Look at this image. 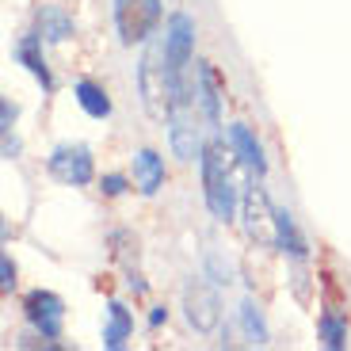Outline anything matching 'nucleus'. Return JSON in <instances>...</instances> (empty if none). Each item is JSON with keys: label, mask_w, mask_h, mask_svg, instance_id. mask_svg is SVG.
I'll return each instance as SVG.
<instances>
[{"label": "nucleus", "mask_w": 351, "mask_h": 351, "mask_svg": "<svg viewBox=\"0 0 351 351\" xmlns=\"http://www.w3.org/2000/svg\"><path fill=\"white\" fill-rule=\"evenodd\" d=\"M199 165H202V199H206V210H210L214 221L229 226L241 214V187L233 184V172L226 165V145L218 138L206 141Z\"/></svg>", "instance_id": "nucleus-1"}, {"label": "nucleus", "mask_w": 351, "mask_h": 351, "mask_svg": "<svg viewBox=\"0 0 351 351\" xmlns=\"http://www.w3.org/2000/svg\"><path fill=\"white\" fill-rule=\"evenodd\" d=\"M138 96L149 119H168V77H165V43H149L138 62Z\"/></svg>", "instance_id": "nucleus-2"}, {"label": "nucleus", "mask_w": 351, "mask_h": 351, "mask_svg": "<svg viewBox=\"0 0 351 351\" xmlns=\"http://www.w3.org/2000/svg\"><path fill=\"white\" fill-rule=\"evenodd\" d=\"M184 317L199 336H210L214 328L221 325L218 282H210L206 275H191V279L184 282Z\"/></svg>", "instance_id": "nucleus-3"}, {"label": "nucleus", "mask_w": 351, "mask_h": 351, "mask_svg": "<svg viewBox=\"0 0 351 351\" xmlns=\"http://www.w3.org/2000/svg\"><path fill=\"white\" fill-rule=\"evenodd\" d=\"M46 168H50V176L65 187H88L96 180V157H92V149L80 145V141L53 145L50 157H46Z\"/></svg>", "instance_id": "nucleus-4"}, {"label": "nucleus", "mask_w": 351, "mask_h": 351, "mask_svg": "<svg viewBox=\"0 0 351 351\" xmlns=\"http://www.w3.org/2000/svg\"><path fill=\"white\" fill-rule=\"evenodd\" d=\"M23 317L27 325L35 328L38 340L46 343H58L62 340V328H65V302L53 294V290H31L23 298Z\"/></svg>", "instance_id": "nucleus-5"}, {"label": "nucleus", "mask_w": 351, "mask_h": 351, "mask_svg": "<svg viewBox=\"0 0 351 351\" xmlns=\"http://www.w3.org/2000/svg\"><path fill=\"white\" fill-rule=\"evenodd\" d=\"M226 145H229V153L237 157V165L245 168L248 176H256V180L267 176V153H263V141L256 138V130L248 123H229L226 126Z\"/></svg>", "instance_id": "nucleus-6"}, {"label": "nucleus", "mask_w": 351, "mask_h": 351, "mask_svg": "<svg viewBox=\"0 0 351 351\" xmlns=\"http://www.w3.org/2000/svg\"><path fill=\"white\" fill-rule=\"evenodd\" d=\"M241 218H245V233L252 241H271L267 229L275 226V206L267 199V187L256 184V176H252V184L241 191Z\"/></svg>", "instance_id": "nucleus-7"}, {"label": "nucleus", "mask_w": 351, "mask_h": 351, "mask_svg": "<svg viewBox=\"0 0 351 351\" xmlns=\"http://www.w3.org/2000/svg\"><path fill=\"white\" fill-rule=\"evenodd\" d=\"M168 145H172V153L184 165H191V160H202V149H206V141H202L199 134V123L191 119V107L187 111H168Z\"/></svg>", "instance_id": "nucleus-8"}, {"label": "nucleus", "mask_w": 351, "mask_h": 351, "mask_svg": "<svg viewBox=\"0 0 351 351\" xmlns=\"http://www.w3.org/2000/svg\"><path fill=\"white\" fill-rule=\"evenodd\" d=\"M195 99H199V111H202V123L210 134H221V88H218V77H214L210 62H195Z\"/></svg>", "instance_id": "nucleus-9"}, {"label": "nucleus", "mask_w": 351, "mask_h": 351, "mask_svg": "<svg viewBox=\"0 0 351 351\" xmlns=\"http://www.w3.org/2000/svg\"><path fill=\"white\" fill-rule=\"evenodd\" d=\"M130 168H134V187H138L145 199L160 195V187L168 184V165L157 149H138L130 157Z\"/></svg>", "instance_id": "nucleus-10"}, {"label": "nucleus", "mask_w": 351, "mask_h": 351, "mask_svg": "<svg viewBox=\"0 0 351 351\" xmlns=\"http://www.w3.org/2000/svg\"><path fill=\"white\" fill-rule=\"evenodd\" d=\"M43 43L46 38L38 35V31H27V35H19V43H16V62L23 65L31 77L43 84V92L46 96H53V73H50V65H46V58H43Z\"/></svg>", "instance_id": "nucleus-11"}, {"label": "nucleus", "mask_w": 351, "mask_h": 351, "mask_svg": "<svg viewBox=\"0 0 351 351\" xmlns=\"http://www.w3.org/2000/svg\"><path fill=\"white\" fill-rule=\"evenodd\" d=\"M271 245L279 248V252L287 256L290 263H294V260H309V241L302 237V229H298V221H294V214H290L287 206H275Z\"/></svg>", "instance_id": "nucleus-12"}, {"label": "nucleus", "mask_w": 351, "mask_h": 351, "mask_svg": "<svg viewBox=\"0 0 351 351\" xmlns=\"http://www.w3.org/2000/svg\"><path fill=\"white\" fill-rule=\"evenodd\" d=\"M35 31L50 46H62V43H69V38H77V23H73V16L65 8H58V4H43V8L35 12Z\"/></svg>", "instance_id": "nucleus-13"}, {"label": "nucleus", "mask_w": 351, "mask_h": 351, "mask_svg": "<svg viewBox=\"0 0 351 351\" xmlns=\"http://www.w3.org/2000/svg\"><path fill=\"white\" fill-rule=\"evenodd\" d=\"M114 27H119L123 46L145 43L149 31H145V16H141V0H114Z\"/></svg>", "instance_id": "nucleus-14"}, {"label": "nucleus", "mask_w": 351, "mask_h": 351, "mask_svg": "<svg viewBox=\"0 0 351 351\" xmlns=\"http://www.w3.org/2000/svg\"><path fill=\"white\" fill-rule=\"evenodd\" d=\"M134 336V313L123 306V302H107V313H104V348L111 351H123Z\"/></svg>", "instance_id": "nucleus-15"}, {"label": "nucleus", "mask_w": 351, "mask_h": 351, "mask_svg": "<svg viewBox=\"0 0 351 351\" xmlns=\"http://www.w3.org/2000/svg\"><path fill=\"white\" fill-rule=\"evenodd\" d=\"M73 96H77L80 111H84L88 119H96V123L111 119V96H107L104 84H96V80H77V84H73Z\"/></svg>", "instance_id": "nucleus-16"}, {"label": "nucleus", "mask_w": 351, "mask_h": 351, "mask_svg": "<svg viewBox=\"0 0 351 351\" xmlns=\"http://www.w3.org/2000/svg\"><path fill=\"white\" fill-rule=\"evenodd\" d=\"M237 325H241V332H245V340L252 343V348H267V343H271V328H267L263 309L256 306L252 298H245L237 306Z\"/></svg>", "instance_id": "nucleus-17"}, {"label": "nucleus", "mask_w": 351, "mask_h": 351, "mask_svg": "<svg viewBox=\"0 0 351 351\" xmlns=\"http://www.w3.org/2000/svg\"><path fill=\"white\" fill-rule=\"evenodd\" d=\"M317 336H321V343H325L328 351L348 348V321H343L336 309H325V313L317 317Z\"/></svg>", "instance_id": "nucleus-18"}, {"label": "nucleus", "mask_w": 351, "mask_h": 351, "mask_svg": "<svg viewBox=\"0 0 351 351\" xmlns=\"http://www.w3.org/2000/svg\"><path fill=\"white\" fill-rule=\"evenodd\" d=\"M111 252H114V260H123V267H134V263H138V237H134L130 229H114Z\"/></svg>", "instance_id": "nucleus-19"}, {"label": "nucleus", "mask_w": 351, "mask_h": 351, "mask_svg": "<svg viewBox=\"0 0 351 351\" xmlns=\"http://www.w3.org/2000/svg\"><path fill=\"white\" fill-rule=\"evenodd\" d=\"M290 290H294V298L302 306L313 302V275L306 271V260H294V267H290Z\"/></svg>", "instance_id": "nucleus-20"}, {"label": "nucleus", "mask_w": 351, "mask_h": 351, "mask_svg": "<svg viewBox=\"0 0 351 351\" xmlns=\"http://www.w3.org/2000/svg\"><path fill=\"white\" fill-rule=\"evenodd\" d=\"M202 275H206L210 282H218V287H229V282H233V267H229V263L221 260L214 248L202 256Z\"/></svg>", "instance_id": "nucleus-21"}, {"label": "nucleus", "mask_w": 351, "mask_h": 351, "mask_svg": "<svg viewBox=\"0 0 351 351\" xmlns=\"http://www.w3.org/2000/svg\"><path fill=\"white\" fill-rule=\"evenodd\" d=\"M96 184H99V195H104V199H119V195L130 191V180H126L123 172H104Z\"/></svg>", "instance_id": "nucleus-22"}, {"label": "nucleus", "mask_w": 351, "mask_h": 351, "mask_svg": "<svg viewBox=\"0 0 351 351\" xmlns=\"http://www.w3.org/2000/svg\"><path fill=\"white\" fill-rule=\"evenodd\" d=\"M141 16H145V31H149V38L160 31V16H165V4L160 0H141Z\"/></svg>", "instance_id": "nucleus-23"}, {"label": "nucleus", "mask_w": 351, "mask_h": 351, "mask_svg": "<svg viewBox=\"0 0 351 351\" xmlns=\"http://www.w3.org/2000/svg\"><path fill=\"white\" fill-rule=\"evenodd\" d=\"M0 153H4V160H19L23 145H19L16 130H0Z\"/></svg>", "instance_id": "nucleus-24"}, {"label": "nucleus", "mask_w": 351, "mask_h": 351, "mask_svg": "<svg viewBox=\"0 0 351 351\" xmlns=\"http://www.w3.org/2000/svg\"><path fill=\"white\" fill-rule=\"evenodd\" d=\"M0 290H4V294L16 290V263H12V252L0 256Z\"/></svg>", "instance_id": "nucleus-25"}, {"label": "nucleus", "mask_w": 351, "mask_h": 351, "mask_svg": "<svg viewBox=\"0 0 351 351\" xmlns=\"http://www.w3.org/2000/svg\"><path fill=\"white\" fill-rule=\"evenodd\" d=\"M126 290H134V298H145L149 294V282H145V275L138 271V267H126Z\"/></svg>", "instance_id": "nucleus-26"}, {"label": "nucleus", "mask_w": 351, "mask_h": 351, "mask_svg": "<svg viewBox=\"0 0 351 351\" xmlns=\"http://www.w3.org/2000/svg\"><path fill=\"white\" fill-rule=\"evenodd\" d=\"M16 119H19V107L4 96L0 99V130H16Z\"/></svg>", "instance_id": "nucleus-27"}, {"label": "nucleus", "mask_w": 351, "mask_h": 351, "mask_svg": "<svg viewBox=\"0 0 351 351\" xmlns=\"http://www.w3.org/2000/svg\"><path fill=\"white\" fill-rule=\"evenodd\" d=\"M168 325V306H153L149 309V328H160Z\"/></svg>", "instance_id": "nucleus-28"}]
</instances>
